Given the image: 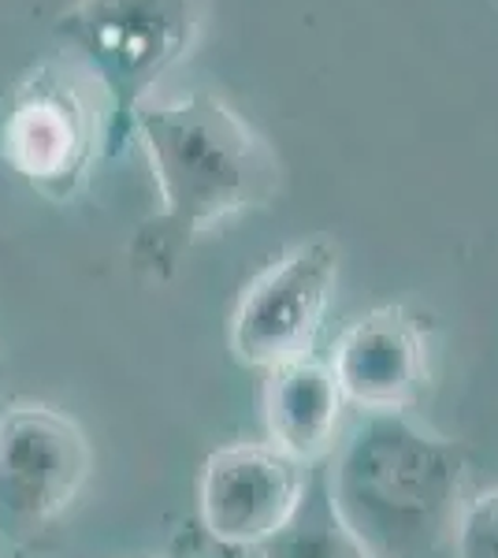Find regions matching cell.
<instances>
[{
  "label": "cell",
  "instance_id": "1",
  "mask_svg": "<svg viewBox=\"0 0 498 558\" xmlns=\"http://www.w3.org/2000/svg\"><path fill=\"white\" fill-rule=\"evenodd\" d=\"M134 138L146 146L160 191V209L138 223L126 246L134 276L146 283H168L202 231L265 205L279 186L265 138L216 94L146 105Z\"/></svg>",
  "mask_w": 498,
  "mask_h": 558
},
{
  "label": "cell",
  "instance_id": "2",
  "mask_svg": "<svg viewBox=\"0 0 498 558\" xmlns=\"http://www.w3.org/2000/svg\"><path fill=\"white\" fill-rule=\"evenodd\" d=\"M328 507L373 558H432L465 507V454L410 413H365L335 454Z\"/></svg>",
  "mask_w": 498,
  "mask_h": 558
},
{
  "label": "cell",
  "instance_id": "3",
  "mask_svg": "<svg viewBox=\"0 0 498 558\" xmlns=\"http://www.w3.org/2000/svg\"><path fill=\"white\" fill-rule=\"evenodd\" d=\"M202 0H75L57 34L105 86V153L120 157L160 78L190 52Z\"/></svg>",
  "mask_w": 498,
  "mask_h": 558
},
{
  "label": "cell",
  "instance_id": "4",
  "mask_svg": "<svg viewBox=\"0 0 498 558\" xmlns=\"http://www.w3.org/2000/svg\"><path fill=\"white\" fill-rule=\"evenodd\" d=\"M94 447L75 417L45 402L0 410V539L26 544L86 488Z\"/></svg>",
  "mask_w": 498,
  "mask_h": 558
},
{
  "label": "cell",
  "instance_id": "5",
  "mask_svg": "<svg viewBox=\"0 0 498 558\" xmlns=\"http://www.w3.org/2000/svg\"><path fill=\"white\" fill-rule=\"evenodd\" d=\"M97 157V116L78 83L41 64L0 101V165L49 202L83 191Z\"/></svg>",
  "mask_w": 498,
  "mask_h": 558
},
{
  "label": "cell",
  "instance_id": "6",
  "mask_svg": "<svg viewBox=\"0 0 498 558\" xmlns=\"http://www.w3.org/2000/svg\"><path fill=\"white\" fill-rule=\"evenodd\" d=\"M339 279V250L309 239L265 268L231 313V350L250 368H279L309 357Z\"/></svg>",
  "mask_w": 498,
  "mask_h": 558
},
{
  "label": "cell",
  "instance_id": "7",
  "mask_svg": "<svg viewBox=\"0 0 498 558\" xmlns=\"http://www.w3.org/2000/svg\"><path fill=\"white\" fill-rule=\"evenodd\" d=\"M309 492L305 465L271 444H228L212 451L197 481V514L208 539L231 551L265 547L297 518Z\"/></svg>",
  "mask_w": 498,
  "mask_h": 558
},
{
  "label": "cell",
  "instance_id": "8",
  "mask_svg": "<svg viewBox=\"0 0 498 558\" xmlns=\"http://www.w3.org/2000/svg\"><path fill=\"white\" fill-rule=\"evenodd\" d=\"M331 376L342 399L365 413H405L428 380L424 328L405 310H373L339 336Z\"/></svg>",
  "mask_w": 498,
  "mask_h": 558
},
{
  "label": "cell",
  "instance_id": "9",
  "mask_svg": "<svg viewBox=\"0 0 498 558\" xmlns=\"http://www.w3.org/2000/svg\"><path fill=\"white\" fill-rule=\"evenodd\" d=\"M342 391L331 368L316 357H297L268 368L265 380V425L276 451L297 465H316L331 454L342 417Z\"/></svg>",
  "mask_w": 498,
  "mask_h": 558
},
{
  "label": "cell",
  "instance_id": "10",
  "mask_svg": "<svg viewBox=\"0 0 498 558\" xmlns=\"http://www.w3.org/2000/svg\"><path fill=\"white\" fill-rule=\"evenodd\" d=\"M260 555L265 558H373L339 525L328 499H324L320 507L302 502L297 518L276 539H268V544L260 547Z\"/></svg>",
  "mask_w": 498,
  "mask_h": 558
},
{
  "label": "cell",
  "instance_id": "11",
  "mask_svg": "<svg viewBox=\"0 0 498 558\" xmlns=\"http://www.w3.org/2000/svg\"><path fill=\"white\" fill-rule=\"evenodd\" d=\"M458 558H498V488L465 499L454 525Z\"/></svg>",
  "mask_w": 498,
  "mask_h": 558
},
{
  "label": "cell",
  "instance_id": "12",
  "mask_svg": "<svg viewBox=\"0 0 498 558\" xmlns=\"http://www.w3.org/2000/svg\"><path fill=\"white\" fill-rule=\"evenodd\" d=\"M168 558H208L205 551H194V547H190V551H179V555H168Z\"/></svg>",
  "mask_w": 498,
  "mask_h": 558
},
{
  "label": "cell",
  "instance_id": "13",
  "mask_svg": "<svg viewBox=\"0 0 498 558\" xmlns=\"http://www.w3.org/2000/svg\"><path fill=\"white\" fill-rule=\"evenodd\" d=\"M0 384H4V357H0Z\"/></svg>",
  "mask_w": 498,
  "mask_h": 558
}]
</instances>
